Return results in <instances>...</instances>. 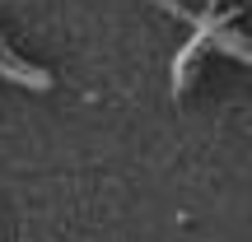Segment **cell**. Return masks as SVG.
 Masks as SVG:
<instances>
[{
    "mask_svg": "<svg viewBox=\"0 0 252 242\" xmlns=\"http://www.w3.org/2000/svg\"><path fill=\"white\" fill-rule=\"evenodd\" d=\"M0 80L24 84V89H52L56 75L42 70V65H33V61H24V56H14V52L5 47V37H0Z\"/></svg>",
    "mask_w": 252,
    "mask_h": 242,
    "instance_id": "cell-1",
    "label": "cell"
},
{
    "mask_svg": "<svg viewBox=\"0 0 252 242\" xmlns=\"http://www.w3.org/2000/svg\"><path fill=\"white\" fill-rule=\"evenodd\" d=\"M206 47H210V37L191 28V37L178 47V56H173V93H187V84H191V65L201 61V52H206Z\"/></svg>",
    "mask_w": 252,
    "mask_h": 242,
    "instance_id": "cell-2",
    "label": "cell"
}]
</instances>
